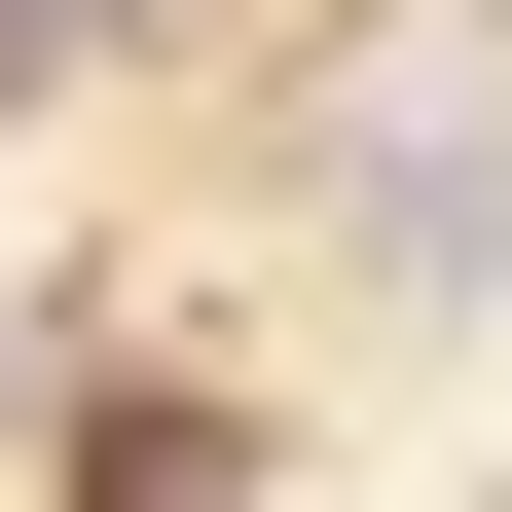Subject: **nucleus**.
<instances>
[{
	"instance_id": "nucleus-1",
	"label": "nucleus",
	"mask_w": 512,
	"mask_h": 512,
	"mask_svg": "<svg viewBox=\"0 0 512 512\" xmlns=\"http://www.w3.org/2000/svg\"><path fill=\"white\" fill-rule=\"evenodd\" d=\"M366 220H403V256H476V220H512V110H439V74H403V110H366Z\"/></svg>"
},
{
	"instance_id": "nucleus-2",
	"label": "nucleus",
	"mask_w": 512,
	"mask_h": 512,
	"mask_svg": "<svg viewBox=\"0 0 512 512\" xmlns=\"http://www.w3.org/2000/svg\"><path fill=\"white\" fill-rule=\"evenodd\" d=\"M74 37H110V0H0V110H37V74H74Z\"/></svg>"
}]
</instances>
